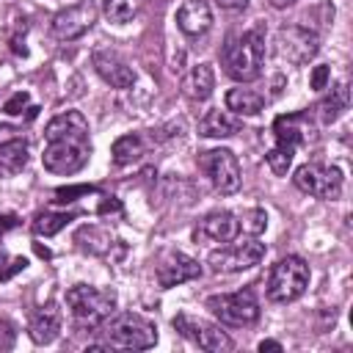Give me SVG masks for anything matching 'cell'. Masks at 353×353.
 Returning a JSON list of instances; mask_svg holds the SVG:
<instances>
[{
  "label": "cell",
  "instance_id": "1",
  "mask_svg": "<svg viewBox=\"0 0 353 353\" xmlns=\"http://www.w3.org/2000/svg\"><path fill=\"white\" fill-rule=\"evenodd\" d=\"M44 152L41 163L50 174L72 176L77 174L91 157L88 141V121L80 110H63L44 127Z\"/></svg>",
  "mask_w": 353,
  "mask_h": 353
},
{
  "label": "cell",
  "instance_id": "2",
  "mask_svg": "<svg viewBox=\"0 0 353 353\" xmlns=\"http://www.w3.org/2000/svg\"><path fill=\"white\" fill-rule=\"evenodd\" d=\"M265 61V30L251 28L237 36H229L221 50V66L232 80L248 83L256 80Z\"/></svg>",
  "mask_w": 353,
  "mask_h": 353
},
{
  "label": "cell",
  "instance_id": "3",
  "mask_svg": "<svg viewBox=\"0 0 353 353\" xmlns=\"http://www.w3.org/2000/svg\"><path fill=\"white\" fill-rule=\"evenodd\" d=\"M66 309L77 328H99L116 309V292L91 284H74L66 290Z\"/></svg>",
  "mask_w": 353,
  "mask_h": 353
},
{
  "label": "cell",
  "instance_id": "4",
  "mask_svg": "<svg viewBox=\"0 0 353 353\" xmlns=\"http://www.w3.org/2000/svg\"><path fill=\"white\" fill-rule=\"evenodd\" d=\"M105 328V345L121 347V350H149L157 345V325L135 312H124L116 317H108L102 323Z\"/></svg>",
  "mask_w": 353,
  "mask_h": 353
},
{
  "label": "cell",
  "instance_id": "5",
  "mask_svg": "<svg viewBox=\"0 0 353 353\" xmlns=\"http://www.w3.org/2000/svg\"><path fill=\"white\" fill-rule=\"evenodd\" d=\"M309 287V265L301 256H284L273 265L268 279V298L273 303H290Z\"/></svg>",
  "mask_w": 353,
  "mask_h": 353
},
{
  "label": "cell",
  "instance_id": "6",
  "mask_svg": "<svg viewBox=\"0 0 353 353\" xmlns=\"http://www.w3.org/2000/svg\"><path fill=\"white\" fill-rule=\"evenodd\" d=\"M207 309L223 325H234V328H245V325H254L259 320V301H256L254 290L210 295L207 298Z\"/></svg>",
  "mask_w": 353,
  "mask_h": 353
},
{
  "label": "cell",
  "instance_id": "7",
  "mask_svg": "<svg viewBox=\"0 0 353 353\" xmlns=\"http://www.w3.org/2000/svg\"><path fill=\"white\" fill-rule=\"evenodd\" d=\"M295 188L301 193H309L314 199H323V201H334L339 199L342 193V185H345V176L336 165H323V163H303L298 165L295 176H292Z\"/></svg>",
  "mask_w": 353,
  "mask_h": 353
},
{
  "label": "cell",
  "instance_id": "8",
  "mask_svg": "<svg viewBox=\"0 0 353 353\" xmlns=\"http://www.w3.org/2000/svg\"><path fill=\"white\" fill-rule=\"evenodd\" d=\"M199 168L210 176L212 188L221 196H232L240 190L243 174H240V163L229 149H207L199 152Z\"/></svg>",
  "mask_w": 353,
  "mask_h": 353
},
{
  "label": "cell",
  "instance_id": "9",
  "mask_svg": "<svg viewBox=\"0 0 353 353\" xmlns=\"http://www.w3.org/2000/svg\"><path fill=\"white\" fill-rule=\"evenodd\" d=\"M273 47H276V55L287 63H306L317 55L320 50V36L317 30L306 28V25H284L276 30V39H273Z\"/></svg>",
  "mask_w": 353,
  "mask_h": 353
},
{
  "label": "cell",
  "instance_id": "10",
  "mask_svg": "<svg viewBox=\"0 0 353 353\" xmlns=\"http://www.w3.org/2000/svg\"><path fill=\"white\" fill-rule=\"evenodd\" d=\"M265 251H268L265 243H259L256 237H248V240L223 245L221 251H212L207 262L215 273H240V270H248V268L259 265Z\"/></svg>",
  "mask_w": 353,
  "mask_h": 353
},
{
  "label": "cell",
  "instance_id": "11",
  "mask_svg": "<svg viewBox=\"0 0 353 353\" xmlns=\"http://www.w3.org/2000/svg\"><path fill=\"white\" fill-rule=\"evenodd\" d=\"M171 325H174V331H179L185 339H190L201 350L223 353V350L234 347V342L226 336V331H221V325H215V323H207V320H199V317H190V314H176L171 320Z\"/></svg>",
  "mask_w": 353,
  "mask_h": 353
},
{
  "label": "cell",
  "instance_id": "12",
  "mask_svg": "<svg viewBox=\"0 0 353 353\" xmlns=\"http://www.w3.org/2000/svg\"><path fill=\"white\" fill-rule=\"evenodd\" d=\"M97 22V6L91 0H80L74 6H66L61 8L55 17H52V36L61 39V41H72V39H80L85 30H91V25Z\"/></svg>",
  "mask_w": 353,
  "mask_h": 353
},
{
  "label": "cell",
  "instance_id": "13",
  "mask_svg": "<svg viewBox=\"0 0 353 353\" xmlns=\"http://www.w3.org/2000/svg\"><path fill=\"white\" fill-rule=\"evenodd\" d=\"M237 234H240V221L229 210H218V212L204 215L193 229L196 243H232Z\"/></svg>",
  "mask_w": 353,
  "mask_h": 353
},
{
  "label": "cell",
  "instance_id": "14",
  "mask_svg": "<svg viewBox=\"0 0 353 353\" xmlns=\"http://www.w3.org/2000/svg\"><path fill=\"white\" fill-rule=\"evenodd\" d=\"M154 276H157V284L163 290H168V287H176V284H185V281L199 279L201 276V265L193 256L182 254V251H168L157 262V273Z\"/></svg>",
  "mask_w": 353,
  "mask_h": 353
},
{
  "label": "cell",
  "instance_id": "15",
  "mask_svg": "<svg viewBox=\"0 0 353 353\" xmlns=\"http://www.w3.org/2000/svg\"><path fill=\"white\" fill-rule=\"evenodd\" d=\"M91 63H94L97 74H99L108 85H113V88H130V85L135 83L132 66H127V61H124L119 52H113V50H94Z\"/></svg>",
  "mask_w": 353,
  "mask_h": 353
},
{
  "label": "cell",
  "instance_id": "16",
  "mask_svg": "<svg viewBox=\"0 0 353 353\" xmlns=\"http://www.w3.org/2000/svg\"><path fill=\"white\" fill-rule=\"evenodd\" d=\"M176 28L185 36H204L212 28V11L207 0H185L176 8Z\"/></svg>",
  "mask_w": 353,
  "mask_h": 353
},
{
  "label": "cell",
  "instance_id": "17",
  "mask_svg": "<svg viewBox=\"0 0 353 353\" xmlns=\"http://www.w3.org/2000/svg\"><path fill=\"white\" fill-rule=\"evenodd\" d=\"M61 309L55 303H47L41 306L33 317H30V325H28V334L36 345H50L55 342V336L61 334Z\"/></svg>",
  "mask_w": 353,
  "mask_h": 353
},
{
  "label": "cell",
  "instance_id": "18",
  "mask_svg": "<svg viewBox=\"0 0 353 353\" xmlns=\"http://www.w3.org/2000/svg\"><path fill=\"white\" fill-rule=\"evenodd\" d=\"M303 121H306L303 113L279 116V119L273 121V135H276V143H273V146H279V149L295 154L298 143H303V138H306V127H303Z\"/></svg>",
  "mask_w": 353,
  "mask_h": 353
},
{
  "label": "cell",
  "instance_id": "19",
  "mask_svg": "<svg viewBox=\"0 0 353 353\" xmlns=\"http://www.w3.org/2000/svg\"><path fill=\"white\" fill-rule=\"evenodd\" d=\"M212 88H215V72H212L210 63H196V66L182 77V91H185V97L193 99V102L210 99Z\"/></svg>",
  "mask_w": 353,
  "mask_h": 353
},
{
  "label": "cell",
  "instance_id": "20",
  "mask_svg": "<svg viewBox=\"0 0 353 353\" xmlns=\"http://www.w3.org/2000/svg\"><path fill=\"white\" fill-rule=\"evenodd\" d=\"M240 119H234L226 110H207L204 119L199 121V135L201 138H232L234 132H240Z\"/></svg>",
  "mask_w": 353,
  "mask_h": 353
},
{
  "label": "cell",
  "instance_id": "21",
  "mask_svg": "<svg viewBox=\"0 0 353 353\" xmlns=\"http://www.w3.org/2000/svg\"><path fill=\"white\" fill-rule=\"evenodd\" d=\"M149 143H152V141L143 138L141 132H130V135L116 138V141H113V149H110L113 163H116V165H132V163H138V160L146 154Z\"/></svg>",
  "mask_w": 353,
  "mask_h": 353
},
{
  "label": "cell",
  "instance_id": "22",
  "mask_svg": "<svg viewBox=\"0 0 353 353\" xmlns=\"http://www.w3.org/2000/svg\"><path fill=\"white\" fill-rule=\"evenodd\" d=\"M74 243H77V248H83V251H88V254L105 256V254H110V248H113V234H110L108 229L97 226V223H85V226H80V229L74 232Z\"/></svg>",
  "mask_w": 353,
  "mask_h": 353
},
{
  "label": "cell",
  "instance_id": "23",
  "mask_svg": "<svg viewBox=\"0 0 353 353\" xmlns=\"http://www.w3.org/2000/svg\"><path fill=\"white\" fill-rule=\"evenodd\" d=\"M30 154H28V141L25 138H14L8 143H0V176H14L28 165Z\"/></svg>",
  "mask_w": 353,
  "mask_h": 353
},
{
  "label": "cell",
  "instance_id": "24",
  "mask_svg": "<svg viewBox=\"0 0 353 353\" xmlns=\"http://www.w3.org/2000/svg\"><path fill=\"white\" fill-rule=\"evenodd\" d=\"M347 105H350L347 83H336V85L320 99V105H317V116H320L323 124H331V121H336V119L347 110Z\"/></svg>",
  "mask_w": 353,
  "mask_h": 353
},
{
  "label": "cell",
  "instance_id": "25",
  "mask_svg": "<svg viewBox=\"0 0 353 353\" xmlns=\"http://www.w3.org/2000/svg\"><path fill=\"white\" fill-rule=\"evenodd\" d=\"M265 108V97L251 88H232L226 91V110L237 116H256Z\"/></svg>",
  "mask_w": 353,
  "mask_h": 353
},
{
  "label": "cell",
  "instance_id": "26",
  "mask_svg": "<svg viewBox=\"0 0 353 353\" xmlns=\"http://www.w3.org/2000/svg\"><path fill=\"white\" fill-rule=\"evenodd\" d=\"M77 212H39L33 218V234L39 237H52L58 234L69 221H74Z\"/></svg>",
  "mask_w": 353,
  "mask_h": 353
},
{
  "label": "cell",
  "instance_id": "27",
  "mask_svg": "<svg viewBox=\"0 0 353 353\" xmlns=\"http://www.w3.org/2000/svg\"><path fill=\"white\" fill-rule=\"evenodd\" d=\"M141 6H143V0H105L102 3V11H105V17L110 22L124 25V22H130V19L138 17Z\"/></svg>",
  "mask_w": 353,
  "mask_h": 353
},
{
  "label": "cell",
  "instance_id": "28",
  "mask_svg": "<svg viewBox=\"0 0 353 353\" xmlns=\"http://www.w3.org/2000/svg\"><path fill=\"white\" fill-rule=\"evenodd\" d=\"M237 221H240V234H248V237H256L268 229V215H265V210H256V207L243 210L237 215Z\"/></svg>",
  "mask_w": 353,
  "mask_h": 353
},
{
  "label": "cell",
  "instance_id": "29",
  "mask_svg": "<svg viewBox=\"0 0 353 353\" xmlns=\"http://www.w3.org/2000/svg\"><path fill=\"white\" fill-rule=\"evenodd\" d=\"M292 152H284V149H279V146H273L268 154H265V160H268V165H270V171L276 174V176H284L287 171H290V165H292Z\"/></svg>",
  "mask_w": 353,
  "mask_h": 353
},
{
  "label": "cell",
  "instance_id": "30",
  "mask_svg": "<svg viewBox=\"0 0 353 353\" xmlns=\"http://www.w3.org/2000/svg\"><path fill=\"white\" fill-rule=\"evenodd\" d=\"M25 268H28V259H25V256H11V254L0 251V281L14 279V276L22 273Z\"/></svg>",
  "mask_w": 353,
  "mask_h": 353
},
{
  "label": "cell",
  "instance_id": "31",
  "mask_svg": "<svg viewBox=\"0 0 353 353\" xmlns=\"http://www.w3.org/2000/svg\"><path fill=\"white\" fill-rule=\"evenodd\" d=\"M97 188H91V185H77V188H58L55 190V201H61V204H66V201H74V196H88V193H94Z\"/></svg>",
  "mask_w": 353,
  "mask_h": 353
},
{
  "label": "cell",
  "instance_id": "32",
  "mask_svg": "<svg viewBox=\"0 0 353 353\" xmlns=\"http://www.w3.org/2000/svg\"><path fill=\"white\" fill-rule=\"evenodd\" d=\"M28 99H30V97H28L25 91H17V94H11V97L6 99L3 110H6L8 116H19V113H22L25 108H28Z\"/></svg>",
  "mask_w": 353,
  "mask_h": 353
},
{
  "label": "cell",
  "instance_id": "33",
  "mask_svg": "<svg viewBox=\"0 0 353 353\" xmlns=\"http://www.w3.org/2000/svg\"><path fill=\"white\" fill-rule=\"evenodd\" d=\"M328 80H331V66L320 63V66H314V72H312V77H309V85H312L314 91H323V88H328Z\"/></svg>",
  "mask_w": 353,
  "mask_h": 353
},
{
  "label": "cell",
  "instance_id": "34",
  "mask_svg": "<svg viewBox=\"0 0 353 353\" xmlns=\"http://www.w3.org/2000/svg\"><path fill=\"white\" fill-rule=\"evenodd\" d=\"M14 138H22V130H17L11 124H0V143H8Z\"/></svg>",
  "mask_w": 353,
  "mask_h": 353
},
{
  "label": "cell",
  "instance_id": "35",
  "mask_svg": "<svg viewBox=\"0 0 353 353\" xmlns=\"http://www.w3.org/2000/svg\"><path fill=\"white\" fill-rule=\"evenodd\" d=\"M14 226H19V218L11 215V212H3V215H0V237H3L6 232H11Z\"/></svg>",
  "mask_w": 353,
  "mask_h": 353
},
{
  "label": "cell",
  "instance_id": "36",
  "mask_svg": "<svg viewBox=\"0 0 353 353\" xmlns=\"http://www.w3.org/2000/svg\"><path fill=\"white\" fill-rule=\"evenodd\" d=\"M215 6L223 11H243L248 6V0H215Z\"/></svg>",
  "mask_w": 353,
  "mask_h": 353
},
{
  "label": "cell",
  "instance_id": "37",
  "mask_svg": "<svg viewBox=\"0 0 353 353\" xmlns=\"http://www.w3.org/2000/svg\"><path fill=\"white\" fill-rule=\"evenodd\" d=\"M110 210H113V212H119V210H121V204H119L113 196H105V201L99 204V212H110Z\"/></svg>",
  "mask_w": 353,
  "mask_h": 353
},
{
  "label": "cell",
  "instance_id": "38",
  "mask_svg": "<svg viewBox=\"0 0 353 353\" xmlns=\"http://www.w3.org/2000/svg\"><path fill=\"white\" fill-rule=\"evenodd\" d=\"M259 350H262V353H265V350H276V353H279V350H281V342H276V339H262V342H259Z\"/></svg>",
  "mask_w": 353,
  "mask_h": 353
},
{
  "label": "cell",
  "instance_id": "39",
  "mask_svg": "<svg viewBox=\"0 0 353 353\" xmlns=\"http://www.w3.org/2000/svg\"><path fill=\"white\" fill-rule=\"evenodd\" d=\"M292 3H298V0H270L273 8H287V6H292Z\"/></svg>",
  "mask_w": 353,
  "mask_h": 353
}]
</instances>
